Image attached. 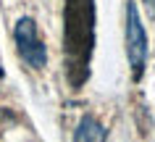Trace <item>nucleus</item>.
Here are the masks:
<instances>
[{
    "instance_id": "nucleus-2",
    "label": "nucleus",
    "mask_w": 155,
    "mask_h": 142,
    "mask_svg": "<svg viewBox=\"0 0 155 142\" xmlns=\"http://www.w3.org/2000/svg\"><path fill=\"white\" fill-rule=\"evenodd\" d=\"M126 55H129V66L134 76H142L145 58H147V34L134 0L126 3Z\"/></svg>"
},
{
    "instance_id": "nucleus-4",
    "label": "nucleus",
    "mask_w": 155,
    "mask_h": 142,
    "mask_svg": "<svg viewBox=\"0 0 155 142\" xmlns=\"http://www.w3.org/2000/svg\"><path fill=\"white\" fill-rule=\"evenodd\" d=\"M103 140H105V129L92 116H84L74 132V142H103Z\"/></svg>"
},
{
    "instance_id": "nucleus-5",
    "label": "nucleus",
    "mask_w": 155,
    "mask_h": 142,
    "mask_svg": "<svg viewBox=\"0 0 155 142\" xmlns=\"http://www.w3.org/2000/svg\"><path fill=\"white\" fill-rule=\"evenodd\" d=\"M145 3V8H147V13H150V18L155 21V0H142Z\"/></svg>"
},
{
    "instance_id": "nucleus-1",
    "label": "nucleus",
    "mask_w": 155,
    "mask_h": 142,
    "mask_svg": "<svg viewBox=\"0 0 155 142\" xmlns=\"http://www.w3.org/2000/svg\"><path fill=\"white\" fill-rule=\"evenodd\" d=\"M95 45V0H66L63 8V53L66 71L74 87L90 76Z\"/></svg>"
},
{
    "instance_id": "nucleus-3",
    "label": "nucleus",
    "mask_w": 155,
    "mask_h": 142,
    "mask_svg": "<svg viewBox=\"0 0 155 142\" xmlns=\"http://www.w3.org/2000/svg\"><path fill=\"white\" fill-rule=\"evenodd\" d=\"M13 40H16L18 55H21L32 68H45V66H48V48H45V42L40 40L37 26H34L32 18L24 16V18H18V21H16Z\"/></svg>"
}]
</instances>
